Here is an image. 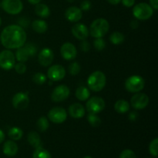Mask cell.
<instances>
[{
  "mask_svg": "<svg viewBox=\"0 0 158 158\" xmlns=\"http://www.w3.org/2000/svg\"><path fill=\"white\" fill-rule=\"evenodd\" d=\"M27 35L22 26L10 25L6 26L0 34V42L7 49H16L25 45Z\"/></svg>",
  "mask_w": 158,
  "mask_h": 158,
  "instance_id": "cell-1",
  "label": "cell"
},
{
  "mask_svg": "<svg viewBox=\"0 0 158 158\" xmlns=\"http://www.w3.org/2000/svg\"><path fill=\"white\" fill-rule=\"evenodd\" d=\"M106 78L105 74L101 71H94L87 79V85L89 89L94 92H100L105 87Z\"/></svg>",
  "mask_w": 158,
  "mask_h": 158,
  "instance_id": "cell-2",
  "label": "cell"
},
{
  "mask_svg": "<svg viewBox=\"0 0 158 158\" xmlns=\"http://www.w3.org/2000/svg\"><path fill=\"white\" fill-rule=\"evenodd\" d=\"M109 29L110 24L107 20L103 18H99L91 23L89 32L92 37L103 38L107 33Z\"/></svg>",
  "mask_w": 158,
  "mask_h": 158,
  "instance_id": "cell-3",
  "label": "cell"
},
{
  "mask_svg": "<svg viewBox=\"0 0 158 158\" xmlns=\"http://www.w3.org/2000/svg\"><path fill=\"white\" fill-rule=\"evenodd\" d=\"M154 14V9L146 2H140L136 5L133 9V15L137 19L148 20Z\"/></svg>",
  "mask_w": 158,
  "mask_h": 158,
  "instance_id": "cell-4",
  "label": "cell"
},
{
  "mask_svg": "<svg viewBox=\"0 0 158 158\" xmlns=\"http://www.w3.org/2000/svg\"><path fill=\"white\" fill-rule=\"evenodd\" d=\"M125 89L130 93H139L144 88L145 81L140 76L134 75L128 77L124 83Z\"/></svg>",
  "mask_w": 158,
  "mask_h": 158,
  "instance_id": "cell-5",
  "label": "cell"
},
{
  "mask_svg": "<svg viewBox=\"0 0 158 158\" xmlns=\"http://www.w3.org/2000/svg\"><path fill=\"white\" fill-rule=\"evenodd\" d=\"M1 7L8 14L17 15L23 11V4L21 0H2Z\"/></svg>",
  "mask_w": 158,
  "mask_h": 158,
  "instance_id": "cell-6",
  "label": "cell"
},
{
  "mask_svg": "<svg viewBox=\"0 0 158 158\" xmlns=\"http://www.w3.org/2000/svg\"><path fill=\"white\" fill-rule=\"evenodd\" d=\"M15 64V57L10 49H6L0 52V68L5 70H9Z\"/></svg>",
  "mask_w": 158,
  "mask_h": 158,
  "instance_id": "cell-7",
  "label": "cell"
},
{
  "mask_svg": "<svg viewBox=\"0 0 158 158\" xmlns=\"http://www.w3.org/2000/svg\"><path fill=\"white\" fill-rule=\"evenodd\" d=\"M105 101L103 98L99 97H94L88 99L86 103V108L87 111L91 114H99L104 110Z\"/></svg>",
  "mask_w": 158,
  "mask_h": 158,
  "instance_id": "cell-8",
  "label": "cell"
},
{
  "mask_svg": "<svg viewBox=\"0 0 158 158\" xmlns=\"http://www.w3.org/2000/svg\"><path fill=\"white\" fill-rule=\"evenodd\" d=\"M67 118V113L66 110L60 106L52 108L48 113V119L54 123H63Z\"/></svg>",
  "mask_w": 158,
  "mask_h": 158,
  "instance_id": "cell-9",
  "label": "cell"
},
{
  "mask_svg": "<svg viewBox=\"0 0 158 158\" xmlns=\"http://www.w3.org/2000/svg\"><path fill=\"white\" fill-rule=\"evenodd\" d=\"M70 94V90L67 86L61 84L55 87L51 94V100L53 102H62L66 100Z\"/></svg>",
  "mask_w": 158,
  "mask_h": 158,
  "instance_id": "cell-10",
  "label": "cell"
},
{
  "mask_svg": "<svg viewBox=\"0 0 158 158\" xmlns=\"http://www.w3.org/2000/svg\"><path fill=\"white\" fill-rule=\"evenodd\" d=\"M149 103V97L143 93H136L131 100V104L135 110H143Z\"/></svg>",
  "mask_w": 158,
  "mask_h": 158,
  "instance_id": "cell-11",
  "label": "cell"
},
{
  "mask_svg": "<svg viewBox=\"0 0 158 158\" xmlns=\"http://www.w3.org/2000/svg\"><path fill=\"white\" fill-rule=\"evenodd\" d=\"M47 77L51 81H60L66 77V69L61 65H53L49 68Z\"/></svg>",
  "mask_w": 158,
  "mask_h": 158,
  "instance_id": "cell-12",
  "label": "cell"
},
{
  "mask_svg": "<svg viewBox=\"0 0 158 158\" xmlns=\"http://www.w3.org/2000/svg\"><path fill=\"white\" fill-rule=\"evenodd\" d=\"M12 102L14 108H15L16 110H23L26 109L29 106V99L27 94L19 92L13 96Z\"/></svg>",
  "mask_w": 158,
  "mask_h": 158,
  "instance_id": "cell-13",
  "label": "cell"
},
{
  "mask_svg": "<svg viewBox=\"0 0 158 158\" xmlns=\"http://www.w3.org/2000/svg\"><path fill=\"white\" fill-rule=\"evenodd\" d=\"M54 59V53L49 48H43L38 56V61L41 66H49L52 64Z\"/></svg>",
  "mask_w": 158,
  "mask_h": 158,
  "instance_id": "cell-14",
  "label": "cell"
},
{
  "mask_svg": "<svg viewBox=\"0 0 158 158\" xmlns=\"http://www.w3.org/2000/svg\"><path fill=\"white\" fill-rule=\"evenodd\" d=\"M60 54L64 60H73L77 56V48L71 43H66L60 48Z\"/></svg>",
  "mask_w": 158,
  "mask_h": 158,
  "instance_id": "cell-15",
  "label": "cell"
},
{
  "mask_svg": "<svg viewBox=\"0 0 158 158\" xmlns=\"http://www.w3.org/2000/svg\"><path fill=\"white\" fill-rule=\"evenodd\" d=\"M72 34L75 38L80 40H86L89 35V29L83 23H76L71 29Z\"/></svg>",
  "mask_w": 158,
  "mask_h": 158,
  "instance_id": "cell-16",
  "label": "cell"
},
{
  "mask_svg": "<svg viewBox=\"0 0 158 158\" xmlns=\"http://www.w3.org/2000/svg\"><path fill=\"white\" fill-rule=\"evenodd\" d=\"M83 16V12L80 8L77 6H70L65 12V17L66 19L72 23H77Z\"/></svg>",
  "mask_w": 158,
  "mask_h": 158,
  "instance_id": "cell-17",
  "label": "cell"
},
{
  "mask_svg": "<svg viewBox=\"0 0 158 158\" xmlns=\"http://www.w3.org/2000/svg\"><path fill=\"white\" fill-rule=\"evenodd\" d=\"M69 115L75 119H80L84 117L85 115V108L81 103H75L70 105L68 109Z\"/></svg>",
  "mask_w": 158,
  "mask_h": 158,
  "instance_id": "cell-18",
  "label": "cell"
},
{
  "mask_svg": "<svg viewBox=\"0 0 158 158\" xmlns=\"http://www.w3.org/2000/svg\"><path fill=\"white\" fill-rule=\"evenodd\" d=\"M18 145L13 140H7L4 143L2 148L3 154L8 157H14L18 153Z\"/></svg>",
  "mask_w": 158,
  "mask_h": 158,
  "instance_id": "cell-19",
  "label": "cell"
},
{
  "mask_svg": "<svg viewBox=\"0 0 158 158\" xmlns=\"http://www.w3.org/2000/svg\"><path fill=\"white\" fill-rule=\"evenodd\" d=\"M27 140L29 144L34 148H38L42 147V140L40 134L35 131H31L28 134Z\"/></svg>",
  "mask_w": 158,
  "mask_h": 158,
  "instance_id": "cell-20",
  "label": "cell"
},
{
  "mask_svg": "<svg viewBox=\"0 0 158 158\" xmlns=\"http://www.w3.org/2000/svg\"><path fill=\"white\" fill-rule=\"evenodd\" d=\"M35 13L40 18L46 19L50 15V9L43 3H39L35 6Z\"/></svg>",
  "mask_w": 158,
  "mask_h": 158,
  "instance_id": "cell-21",
  "label": "cell"
},
{
  "mask_svg": "<svg viewBox=\"0 0 158 158\" xmlns=\"http://www.w3.org/2000/svg\"><path fill=\"white\" fill-rule=\"evenodd\" d=\"M32 28L35 32L38 33H44L47 31L48 25L44 20L36 19L32 23Z\"/></svg>",
  "mask_w": 158,
  "mask_h": 158,
  "instance_id": "cell-22",
  "label": "cell"
},
{
  "mask_svg": "<svg viewBox=\"0 0 158 158\" xmlns=\"http://www.w3.org/2000/svg\"><path fill=\"white\" fill-rule=\"evenodd\" d=\"M76 97L80 101H86L89 98L90 96V92L88 88L86 86H80L76 90Z\"/></svg>",
  "mask_w": 158,
  "mask_h": 158,
  "instance_id": "cell-23",
  "label": "cell"
},
{
  "mask_svg": "<svg viewBox=\"0 0 158 158\" xmlns=\"http://www.w3.org/2000/svg\"><path fill=\"white\" fill-rule=\"evenodd\" d=\"M114 110L119 114H125L130 110V103L125 100H119L114 104Z\"/></svg>",
  "mask_w": 158,
  "mask_h": 158,
  "instance_id": "cell-24",
  "label": "cell"
},
{
  "mask_svg": "<svg viewBox=\"0 0 158 158\" xmlns=\"http://www.w3.org/2000/svg\"><path fill=\"white\" fill-rule=\"evenodd\" d=\"M15 57L17 60V61L21 62V63H25V62H26L29 60V53H28L27 50H26V48L24 47V46L16 49Z\"/></svg>",
  "mask_w": 158,
  "mask_h": 158,
  "instance_id": "cell-25",
  "label": "cell"
},
{
  "mask_svg": "<svg viewBox=\"0 0 158 158\" xmlns=\"http://www.w3.org/2000/svg\"><path fill=\"white\" fill-rule=\"evenodd\" d=\"M8 135L12 140H19L23 137V131L18 127H13L9 129Z\"/></svg>",
  "mask_w": 158,
  "mask_h": 158,
  "instance_id": "cell-26",
  "label": "cell"
},
{
  "mask_svg": "<svg viewBox=\"0 0 158 158\" xmlns=\"http://www.w3.org/2000/svg\"><path fill=\"white\" fill-rule=\"evenodd\" d=\"M124 35L121 32H114L110 36V41L114 45H120L124 42Z\"/></svg>",
  "mask_w": 158,
  "mask_h": 158,
  "instance_id": "cell-27",
  "label": "cell"
},
{
  "mask_svg": "<svg viewBox=\"0 0 158 158\" xmlns=\"http://www.w3.org/2000/svg\"><path fill=\"white\" fill-rule=\"evenodd\" d=\"M32 158H52L50 153L46 149L40 147V148H35V151L32 154Z\"/></svg>",
  "mask_w": 158,
  "mask_h": 158,
  "instance_id": "cell-28",
  "label": "cell"
},
{
  "mask_svg": "<svg viewBox=\"0 0 158 158\" xmlns=\"http://www.w3.org/2000/svg\"><path fill=\"white\" fill-rule=\"evenodd\" d=\"M49 123L48 119L46 117H41L39 118V120L36 122V127L37 129L40 131V132H45L47 131L49 128Z\"/></svg>",
  "mask_w": 158,
  "mask_h": 158,
  "instance_id": "cell-29",
  "label": "cell"
},
{
  "mask_svg": "<svg viewBox=\"0 0 158 158\" xmlns=\"http://www.w3.org/2000/svg\"><path fill=\"white\" fill-rule=\"evenodd\" d=\"M87 120L89 124L94 127H97L101 124V119L98 117L96 114H91L89 113L87 116Z\"/></svg>",
  "mask_w": 158,
  "mask_h": 158,
  "instance_id": "cell-30",
  "label": "cell"
},
{
  "mask_svg": "<svg viewBox=\"0 0 158 158\" xmlns=\"http://www.w3.org/2000/svg\"><path fill=\"white\" fill-rule=\"evenodd\" d=\"M32 81L37 85H43L46 83V77L43 73H36L32 76Z\"/></svg>",
  "mask_w": 158,
  "mask_h": 158,
  "instance_id": "cell-31",
  "label": "cell"
},
{
  "mask_svg": "<svg viewBox=\"0 0 158 158\" xmlns=\"http://www.w3.org/2000/svg\"><path fill=\"white\" fill-rule=\"evenodd\" d=\"M150 154L154 157H157L158 154V138H155L151 142L149 145Z\"/></svg>",
  "mask_w": 158,
  "mask_h": 158,
  "instance_id": "cell-32",
  "label": "cell"
},
{
  "mask_svg": "<svg viewBox=\"0 0 158 158\" xmlns=\"http://www.w3.org/2000/svg\"><path fill=\"white\" fill-rule=\"evenodd\" d=\"M80 69H81L80 65L77 62H73L69 66V73H70V75L73 76H76L80 73Z\"/></svg>",
  "mask_w": 158,
  "mask_h": 158,
  "instance_id": "cell-33",
  "label": "cell"
},
{
  "mask_svg": "<svg viewBox=\"0 0 158 158\" xmlns=\"http://www.w3.org/2000/svg\"><path fill=\"white\" fill-rule=\"evenodd\" d=\"M94 46L97 50L102 51L106 47V43L103 38H96L94 41Z\"/></svg>",
  "mask_w": 158,
  "mask_h": 158,
  "instance_id": "cell-34",
  "label": "cell"
},
{
  "mask_svg": "<svg viewBox=\"0 0 158 158\" xmlns=\"http://www.w3.org/2000/svg\"><path fill=\"white\" fill-rule=\"evenodd\" d=\"M24 47L26 48V49L27 50L28 53H29V57L33 56L34 55H35L37 52V47L32 43H27V44L24 45Z\"/></svg>",
  "mask_w": 158,
  "mask_h": 158,
  "instance_id": "cell-35",
  "label": "cell"
},
{
  "mask_svg": "<svg viewBox=\"0 0 158 158\" xmlns=\"http://www.w3.org/2000/svg\"><path fill=\"white\" fill-rule=\"evenodd\" d=\"M13 68L16 71L17 73L19 74H24L26 72V69H27L26 64L24 63H21V62H19L18 63H15Z\"/></svg>",
  "mask_w": 158,
  "mask_h": 158,
  "instance_id": "cell-36",
  "label": "cell"
},
{
  "mask_svg": "<svg viewBox=\"0 0 158 158\" xmlns=\"http://www.w3.org/2000/svg\"><path fill=\"white\" fill-rule=\"evenodd\" d=\"M119 158H136V154L131 150L126 149L120 153Z\"/></svg>",
  "mask_w": 158,
  "mask_h": 158,
  "instance_id": "cell-37",
  "label": "cell"
},
{
  "mask_svg": "<svg viewBox=\"0 0 158 158\" xmlns=\"http://www.w3.org/2000/svg\"><path fill=\"white\" fill-rule=\"evenodd\" d=\"M91 6H92V4H91V2L89 0H84L80 4V9L82 11H88L91 9Z\"/></svg>",
  "mask_w": 158,
  "mask_h": 158,
  "instance_id": "cell-38",
  "label": "cell"
},
{
  "mask_svg": "<svg viewBox=\"0 0 158 158\" xmlns=\"http://www.w3.org/2000/svg\"><path fill=\"white\" fill-rule=\"evenodd\" d=\"M80 49L83 52H87L90 49V46H89V43L87 40H82L81 43H80Z\"/></svg>",
  "mask_w": 158,
  "mask_h": 158,
  "instance_id": "cell-39",
  "label": "cell"
},
{
  "mask_svg": "<svg viewBox=\"0 0 158 158\" xmlns=\"http://www.w3.org/2000/svg\"><path fill=\"white\" fill-rule=\"evenodd\" d=\"M122 4L125 6V7H132L134 6V3H135V0H121Z\"/></svg>",
  "mask_w": 158,
  "mask_h": 158,
  "instance_id": "cell-40",
  "label": "cell"
},
{
  "mask_svg": "<svg viewBox=\"0 0 158 158\" xmlns=\"http://www.w3.org/2000/svg\"><path fill=\"white\" fill-rule=\"evenodd\" d=\"M150 6L154 9V10H157L158 9V0H149Z\"/></svg>",
  "mask_w": 158,
  "mask_h": 158,
  "instance_id": "cell-41",
  "label": "cell"
},
{
  "mask_svg": "<svg viewBox=\"0 0 158 158\" xmlns=\"http://www.w3.org/2000/svg\"><path fill=\"white\" fill-rule=\"evenodd\" d=\"M137 116H138V114L136 112H131L129 115V119L132 121H135L137 118Z\"/></svg>",
  "mask_w": 158,
  "mask_h": 158,
  "instance_id": "cell-42",
  "label": "cell"
},
{
  "mask_svg": "<svg viewBox=\"0 0 158 158\" xmlns=\"http://www.w3.org/2000/svg\"><path fill=\"white\" fill-rule=\"evenodd\" d=\"M19 24H20V26H27L28 25H29V21H28L27 19H26L25 18L22 19V20H20L19 21Z\"/></svg>",
  "mask_w": 158,
  "mask_h": 158,
  "instance_id": "cell-43",
  "label": "cell"
},
{
  "mask_svg": "<svg viewBox=\"0 0 158 158\" xmlns=\"http://www.w3.org/2000/svg\"><path fill=\"white\" fill-rule=\"evenodd\" d=\"M139 26V23L137 20H132L131 23V27L133 29H137Z\"/></svg>",
  "mask_w": 158,
  "mask_h": 158,
  "instance_id": "cell-44",
  "label": "cell"
},
{
  "mask_svg": "<svg viewBox=\"0 0 158 158\" xmlns=\"http://www.w3.org/2000/svg\"><path fill=\"white\" fill-rule=\"evenodd\" d=\"M4 140H5L4 132H3V131L0 129V143H2V142L4 141Z\"/></svg>",
  "mask_w": 158,
  "mask_h": 158,
  "instance_id": "cell-45",
  "label": "cell"
},
{
  "mask_svg": "<svg viewBox=\"0 0 158 158\" xmlns=\"http://www.w3.org/2000/svg\"><path fill=\"white\" fill-rule=\"evenodd\" d=\"M111 5H117L121 2V0H106Z\"/></svg>",
  "mask_w": 158,
  "mask_h": 158,
  "instance_id": "cell-46",
  "label": "cell"
},
{
  "mask_svg": "<svg viewBox=\"0 0 158 158\" xmlns=\"http://www.w3.org/2000/svg\"><path fill=\"white\" fill-rule=\"evenodd\" d=\"M28 2L32 5H37L40 3L41 0H28Z\"/></svg>",
  "mask_w": 158,
  "mask_h": 158,
  "instance_id": "cell-47",
  "label": "cell"
},
{
  "mask_svg": "<svg viewBox=\"0 0 158 158\" xmlns=\"http://www.w3.org/2000/svg\"><path fill=\"white\" fill-rule=\"evenodd\" d=\"M83 158H93L91 156H86V157H84Z\"/></svg>",
  "mask_w": 158,
  "mask_h": 158,
  "instance_id": "cell-48",
  "label": "cell"
},
{
  "mask_svg": "<svg viewBox=\"0 0 158 158\" xmlns=\"http://www.w3.org/2000/svg\"><path fill=\"white\" fill-rule=\"evenodd\" d=\"M68 2H73L74 1H75V0H67Z\"/></svg>",
  "mask_w": 158,
  "mask_h": 158,
  "instance_id": "cell-49",
  "label": "cell"
},
{
  "mask_svg": "<svg viewBox=\"0 0 158 158\" xmlns=\"http://www.w3.org/2000/svg\"><path fill=\"white\" fill-rule=\"evenodd\" d=\"M1 24H2V19H1V17H0V26H1Z\"/></svg>",
  "mask_w": 158,
  "mask_h": 158,
  "instance_id": "cell-50",
  "label": "cell"
},
{
  "mask_svg": "<svg viewBox=\"0 0 158 158\" xmlns=\"http://www.w3.org/2000/svg\"><path fill=\"white\" fill-rule=\"evenodd\" d=\"M0 7H1V2H0Z\"/></svg>",
  "mask_w": 158,
  "mask_h": 158,
  "instance_id": "cell-51",
  "label": "cell"
}]
</instances>
